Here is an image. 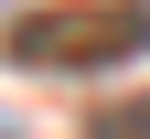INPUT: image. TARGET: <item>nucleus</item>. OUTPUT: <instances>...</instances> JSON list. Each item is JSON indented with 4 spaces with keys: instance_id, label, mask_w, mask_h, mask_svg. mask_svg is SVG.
Masks as SVG:
<instances>
[{
    "instance_id": "1",
    "label": "nucleus",
    "mask_w": 150,
    "mask_h": 139,
    "mask_svg": "<svg viewBox=\"0 0 150 139\" xmlns=\"http://www.w3.org/2000/svg\"><path fill=\"white\" fill-rule=\"evenodd\" d=\"M0 54L22 75H118L150 54V0H43L11 22Z\"/></svg>"
},
{
    "instance_id": "2",
    "label": "nucleus",
    "mask_w": 150,
    "mask_h": 139,
    "mask_svg": "<svg viewBox=\"0 0 150 139\" xmlns=\"http://www.w3.org/2000/svg\"><path fill=\"white\" fill-rule=\"evenodd\" d=\"M86 139H150V86H139V96H107V107H86Z\"/></svg>"
},
{
    "instance_id": "3",
    "label": "nucleus",
    "mask_w": 150,
    "mask_h": 139,
    "mask_svg": "<svg viewBox=\"0 0 150 139\" xmlns=\"http://www.w3.org/2000/svg\"><path fill=\"white\" fill-rule=\"evenodd\" d=\"M0 139H11V128H0Z\"/></svg>"
}]
</instances>
